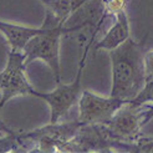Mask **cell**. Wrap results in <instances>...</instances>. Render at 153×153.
Returning <instances> with one entry per match:
<instances>
[{
    "label": "cell",
    "mask_w": 153,
    "mask_h": 153,
    "mask_svg": "<svg viewBox=\"0 0 153 153\" xmlns=\"http://www.w3.org/2000/svg\"><path fill=\"white\" fill-rule=\"evenodd\" d=\"M146 37L147 35L140 41L129 37L121 46L108 51L112 70L110 96L129 102L141 92L146 83L143 70Z\"/></svg>",
    "instance_id": "cell-1"
},
{
    "label": "cell",
    "mask_w": 153,
    "mask_h": 153,
    "mask_svg": "<svg viewBox=\"0 0 153 153\" xmlns=\"http://www.w3.org/2000/svg\"><path fill=\"white\" fill-rule=\"evenodd\" d=\"M81 125V122L76 120L49 123L34 131H19L22 152H66L68 143L77 133Z\"/></svg>",
    "instance_id": "cell-2"
},
{
    "label": "cell",
    "mask_w": 153,
    "mask_h": 153,
    "mask_svg": "<svg viewBox=\"0 0 153 153\" xmlns=\"http://www.w3.org/2000/svg\"><path fill=\"white\" fill-rule=\"evenodd\" d=\"M94 49L92 45H86L81 50V57L79 61V70L76 79L70 83H64L61 81L57 83L56 88L52 92H40L36 91L33 96L39 97L44 100L50 107V123H56L60 120L65 117L72 107L79 103V100L82 95V86H81V76L83 72V68L86 66V60L91 50Z\"/></svg>",
    "instance_id": "cell-3"
},
{
    "label": "cell",
    "mask_w": 153,
    "mask_h": 153,
    "mask_svg": "<svg viewBox=\"0 0 153 153\" xmlns=\"http://www.w3.org/2000/svg\"><path fill=\"white\" fill-rule=\"evenodd\" d=\"M152 120L149 106H136L126 102L107 123L112 138L118 144V152H126L127 146L138 137L142 128Z\"/></svg>",
    "instance_id": "cell-4"
},
{
    "label": "cell",
    "mask_w": 153,
    "mask_h": 153,
    "mask_svg": "<svg viewBox=\"0 0 153 153\" xmlns=\"http://www.w3.org/2000/svg\"><path fill=\"white\" fill-rule=\"evenodd\" d=\"M62 37L64 26L45 27L41 25V31L34 35L22 49L26 65L35 60H42L50 66L56 85L62 81L60 67V42Z\"/></svg>",
    "instance_id": "cell-5"
},
{
    "label": "cell",
    "mask_w": 153,
    "mask_h": 153,
    "mask_svg": "<svg viewBox=\"0 0 153 153\" xmlns=\"http://www.w3.org/2000/svg\"><path fill=\"white\" fill-rule=\"evenodd\" d=\"M26 62L22 51L10 50L5 68L0 72V103L4 107L16 96L34 95L35 88L29 82L25 68Z\"/></svg>",
    "instance_id": "cell-6"
},
{
    "label": "cell",
    "mask_w": 153,
    "mask_h": 153,
    "mask_svg": "<svg viewBox=\"0 0 153 153\" xmlns=\"http://www.w3.org/2000/svg\"><path fill=\"white\" fill-rule=\"evenodd\" d=\"M127 101L116 97H102L91 91L83 90L79 100V121L82 125H107Z\"/></svg>",
    "instance_id": "cell-7"
},
{
    "label": "cell",
    "mask_w": 153,
    "mask_h": 153,
    "mask_svg": "<svg viewBox=\"0 0 153 153\" xmlns=\"http://www.w3.org/2000/svg\"><path fill=\"white\" fill-rule=\"evenodd\" d=\"M66 152H118L106 125H81Z\"/></svg>",
    "instance_id": "cell-8"
},
{
    "label": "cell",
    "mask_w": 153,
    "mask_h": 153,
    "mask_svg": "<svg viewBox=\"0 0 153 153\" xmlns=\"http://www.w3.org/2000/svg\"><path fill=\"white\" fill-rule=\"evenodd\" d=\"M131 37V26H129V19L127 11L118 14L114 18V22L112 26L107 30L106 34L102 36V39L97 40L92 51H111L121 46Z\"/></svg>",
    "instance_id": "cell-9"
},
{
    "label": "cell",
    "mask_w": 153,
    "mask_h": 153,
    "mask_svg": "<svg viewBox=\"0 0 153 153\" xmlns=\"http://www.w3.org/2000/svg\"><path fill=\"white\" fill-rule=\"evenodd\" d=\"M0 31L5 36L6 41L9 42L11 50L15 51H22L26 42L31 39V37L41 31L40 27H29L22 26L18 24H13L9 21L0 20Z\"/></svg>",
    "instance_id": "cell-10"
},
{
    "label": "cell",
    "mask_w": 153,
    "mask_h": 153,
    "mask_svg": "<svg viewBox=\"0 0 153 153\" xmlns=\"http://www.w3.org/2000/svg\"><path fill=\"white\" fill-rule=\"evenodd\" d=\"M46 9V14L53 16L61 24H65L67 18L81 5L79 0H40Z\"/></svg>",
    "instance_id": "cell-11"
},
{
    "label": "cell",
    "mask_w": 153,
    "mask_h": 153,
    "mask_svg": "<svg viewBox=\"0 0 153 153\" xmlns=\"http://www.w3.org/2000/svg\"><path fill=\"white\" fill-rule=\"evenodd\" d=\"M3 152H22L19 131L0 133V153Z\"/></svg>",
    "instance_id": "cell-12"
},
{
    "label": "cell",
    "mask_w": 153,
    "mask_h": 153,
    "mask_svg": "<svg viewBox=\"0 0 153 153\" xmlns=\"http://www.w3.org/2000/svg\"><path fill=\"white\" fill-rule=\"evenodd\" d=\"M129 102L136 106H143V105L149 106L151 107V116L153 118V80L144 83L141 92Z\"/></svg>",
    "instance_id": "cell-13"
},
{
    "label": "cell",
    "mask_w": 153,
    "mask_h": 153,
    "mask_svg": "<svg viewBox=\"0 0 153 153\" xmlns=\"http://www.w3.org/2000/svg\"><path fill=\"white\" fill-rule=\"evenodd\" d=\"M129 1L131 0H102L105 13L110 18H116L118 14L127 11Z\"/></svg>",
    "instance_id": "cell-14"
},
{
    "label": "cell",
    "mask_w": 153,
    "mask_h": 153,
    "mask_svg": "<svg viewBox=\"0 0 153 153\" xmlns=\"http://www.w3.org/2000/svg\"><path fill=\"white\" fill-rule=\"evenodd\" d=\"M126 152H153V137L140 134L133 142L127 146Z\"/></svg>",
    "instance_id": "cell-15"
},
{
    "label": "cell",
    "mask_w": 153,
    "mask_h": 153,
    "mask_svg": "<svg viewBox=\"0 0 153 153\" xmlns=\"http://www.w3.org/2000/svg\"><path fill=\"white\" fill-rule=\"evenodd\" d=\"M143 70L146 82L153 80V49L144 50L143 52Z\"/></svg>",
    "instance_id": "cell-16"
},
{
    "label": "cell",
    "mask_w": 153,
    "mask_h": 153,
    "mask_svg": "<svg viewBox=\"0 0 153 153\" xmlns=\"http://www.w3.org/2000/svg\"><path fill=\"white\" fill-rule=\"evenodd\" d=\"M13 131H14V129L7 126L5 122L1 120V117H0V133H4V132H13Z\"/></svg>",
    "instance_id": "cell-17"
},
{
    "label": "cell",
    "mask_w": 153,
    "mask_h": 153,
    "mask_svg": "<svg viewBox=\"0 0 153 153\" xmlns=\"http://www.w3.org/2000/svg\"><path fill=\"white\" fill-rule=\"evenodd\" d=\"M86 1H87V0H79V3H80V4H81V5H82V4H83V3H86Z\"/></svg>",
    "instance_id": "cell-18"
}]
</instances>
